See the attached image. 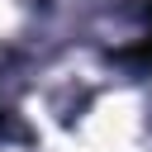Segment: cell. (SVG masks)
I'll use <instances>...</instances> for the list:
<instances>
[{"label": "cell", "mask_w": 152, "mask_h": 152, "mask_svg": "<svg viewBox=\"0 0 152 152\" xmlns=\"http://www.w3.org/2000/svg\"><path fill=\"white\" fill-rule=\"evenodd\" d=\"M147 24H152V10H147ZM147 52H152V33H147Z\"/></svg>", "instance_id": "1"}]
</instances>
